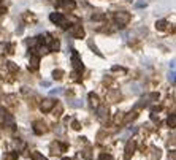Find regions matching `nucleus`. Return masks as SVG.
Segmentation results:
<instances>
[{
    "label": "nucleus",
    "mask_w": 176,
    "mask_h": 160,
    "mask_svg": "<svg viewBox=\"0 0 176 160\" xmlns=\"http://www.w3.org/2000/svg\"><path fill=\"white\" fill-rule=\"evenodd\" d=\"M148 5V2H144V0H141V2H137L135 3V6H137V8H143V6H146Z\"/></svg>",
    "instance_id": "obj_28"
},
{
    "label": "nucleus",
    "mask_w": 176,
    "mask_h": 160,
    "mask_svg": "<svg viewBox=\"0 0 176 160\" xmlns=\"http://www.w3.org/2000/svg\"><path fill=\"white\" fill-rule=\"evenodd\" d=\"M60 94H63L62 87H56V89H51L49 90V95H60Z\"/></svg>",
    "instance_id": "obj_19"
},
{
    "label": "nucleus",
    "mask_w": 176,
    "mask_h": 160,
    "mask_svg": "<svg viewBox=\"0 0 176 160\" xmlns=\"http://www.w3.org/2000/svg\"><path fill=\"white\" fill-rule=\"evenodd\" d=\"M133 152H135V141H128L127 144H126V160H130V157L133 155Z\"/></svg>",
    "instance_id": "obj_7"
},
{
    "label": "nucleus",
    "mask_w": 176,
    "mask_h": 160,
    "mask_svg": "<svg viewBox=\"0 0 176 160\" xmlns=\"http://www.w3.org/2000/svg\"><path fill=\"white\" fill-rule=\"evenodd\" d=\"M92 21H100V19H103V14L101 13H97V14H92Z\"/></svg>",
    "instance_id": "obj_25"
},
{
    "label": "nucleus",
    "mask_w": 176,
    "mask_h": 160,
    "mask_svg": "<svg viewBox=\"0 0 176 160\" xmlns=\"http://www.w3.org/2000/svg\"><path fill=\"white\" fill-rule=\"evenodd\" d=\"M128 87H130V92H132V94H141V86H140L138 83L128 84Z\"/></svg>",
    "instance_id": "obj_14"
},
{
    "label": "nucleus",
    "mask_w": 176,
    "mask_h": 160,
    "mask_svg": "<svg viewBox=\"0 0 176 160\" xmlns=\"http://www.w3.org/2000/svg\"><path fill=\"white\" fill-rule=\"evenodd\" d=\"M49 2H52L54 5H56V6H59L60 3H62V0H49Z\"/></svg>",
    "instance_id": "obj_37"
},
{
    "label": "nucleus",
    "mask_w": 176,
    "mask_h": 160,
    "mask_svg": "<svg viewBox=\"0 0 176 160\" xmlns=\"http://www.w3.org/2000/svg\"><path fill=\"white\" fill-rule=\"evenodd\" d=\"M3 13H6V8H5L3 5H0V16H2Z\"/></svg>",
    "instance_id": "obj_38"
},
{
    "label": "nucleus",
    "mask_w": 176,
    "mask_h": 160,
    "mask_svg": "<svg viewBox=\"0 0 176 160\" xmlns=\"http://www.w3.org/2000/svg\"><path fill=\"white\" fill-rule=\"evenodd\" d=\"M87 45H89V48H90V49H92V51H94V52H95V54H99V56H101V52H100L99 49H97L95 43H94L92 40H89V41H87Z\"/></svg>",
    "instance_id": "obj_17"
},
{
    "label": "nucleus",
    "mask_w": 176,
    "mask_h": 160,
    "mask_svg": "<svg viewBox=\"0 0 176 160\" xmlns=\"http://www.w3.org/2000/svg\"><path fill=\"white\" fill-rule=\"evenodd\" d=\"M60 5H63V8H65V10L72 11V10H75L76 3L73 2V0H62V3H60Z\"/></svg>",
    "instance_id": "obj_12"
},
{
    "label": "nucleus",
    "mask_w": 176,
    "mask_h": 160,
    "mask_svg": "<svg viewBox=\"0 0 176 160\" xmlns=\"http://www.w3.org/2000/svg\"><path fill=\"white\" fill-rule=\"evenodd\" d=\"M3 121H5L6 124H11V122H13V117H11V116H10V114H5V117H3Z\"/></svg>",
    "instance_id": "obj_29"
},
{
    "label": "nucleus",
    "mask_w": 176,
    "mask_h": 160,
    "mask_svg": "<svg viewBox=\"0 0 176 160\" xmlns=\"http://www.w3.org/2000/svg\"><path fill=\"white\" fill-rule=\"evenodd\" d=\"M128 135H130V132H127V133H124L122 137H121V139H124V141H126V139L128 138Z\"/></svg>",
    "instance_id": "obj_39"
},
{
    "label": "nucleus",
    "mask_w": 176,
    "mask_h": 160,
    "mask_svg": "<svg viewBox=\"0 0 176 160\" xmlns=\"http://www.w3.org/2000/svg\"><path fill=\"white\" fill-rule=\"evenodd\" d=\"M168 79H170V83H171V84H175V70H173V68H171L170 74H168Z\"/></svg>",
    "instance_id": "obj_26"
},
{
    "label": "nucleus",
    "mask_w": 176,
    "mask_h": 160,
    "mask_svg": "<svg viewBox=\"0 0 176 160\" xmlns=\"http://www.w3.org/2000/svg\"><path fill=\"white\" fill-rule=\"evenodd\" d=\"M46 124L45 122H41V121H35L33 122V132H35L37 135H43V133H46Z\"/></svg>",
    "instance_id": "obj_4"
},
{
    "label": "nucleus",
    "mask_w": 176,
    "mask_h": 160,
    "mask_svg": "<svg viewBox=\"0 0 176 160\" xmlns=\"http://www.w3.org/2000/svg\"><path fill=\"white\" fill-rule=\"evenodd\" d=\"M38 67H40L38 56H32V57H30V62H29V68L30 70H38Z\"/></svg>",
    "instance_id": "obj_11"
},
{
    "label": "nucleus",
    "mask_w": 176,
    "mask_h": 160,
    "mask_svg": "<svg viewBox=\"0 0 176 160\" xmlns=\"http://www.w3.org/2000/svg\"><path fill=\"white\" fill-rule=\"evenodd\" d=\"M137 116H138L137 113H130V114L126 117V122H130V121H133V119H137Z\"/></svg>",
    "instance_id": "obj_24"
},
{
    "label": "nucleus",
    "mask_w": 176,
    "mask_h": 160,
    "mask_svg": "<svg viewBox=\"0 0 176 160\" xmlns=\"http://www.w3.org/2000/svg\"><path fill=\"white\" fill-rule=\"evenodd\" d=\"M70 33H72L75 38H83L84 37V29L81 26H78V24H75V26H72V29H70Z\"/></svg>",
    "instance_id": "obj_6"
},
{
    "label": "nucleus",
    "mask_w": 176,
    "mask_h": 160,
    "mask_svg": "<svg viewBox=\"0 0 176 160\" xmlns=\"http://www.w3.org/2000/svg\"><path fill=\"white\" fill-rule=\"evenodd\" d=\"M49 19H51V22L57 24V26L63 27V29L67 27V21H65V18H63L62 13H51V14H49Z\"/></svg>",
    "instance_id": "obj_2"
},
{
    "label": "nucleus",
    "mask_w": 176,
    "mask_h": 160,
    "mask_svg": "<svg viewBox=\"0 0 176 160\" xmlns=\"http://www.w3.org/2000/svg\"><path fill=\"white\" fill-rule=\"evenodd\" d=\"M168 125H170L171 128L176 127V116L175 114H170V117H168Z\"/></svg>",
    "instance_id": "obj_18"
},
{
    "label": "nucleus",
    "mask_w": 176,
    "mask_h": 160,
    "mask_svg": "<svg viewBox=\"0 0 176 160\" xmlns=\"http://www.w3.org/2000/svg\"><path fill=\"white\" fill-rule=\"evenodd\" d=\"M119 97H121V94H119V92H113V94H111V98H113V101L116 100V98H119Z\"/></svg>",
    "instance_id": "obj_34"
},
{
    "label": "nucleus",
    "mask_w": 176,
    "mask_h": 160,
    "mask_svg": "<svg viewBox=\"0 0 176 160\" xmlns=\"http://www.w3.org/2000/svg\"><path fill=\"white\" fill-rule=\"evenodd\" d=\"M63 160H70V159H63Z\"/></svg>",
    "instance_id": "obj_42"
},
{
    "label": "nucleus",
    "mask_w": 176,
    "mask_h": 160,
    "mask_svg": "<svg viewBox=\"0 0 176 160\" xmlns=\"http://www.w3.org/2000/svg\"><path fill=\"white\" fill-rule=\"evenodd\" d=\"M100 160H113V157H111L110 154H101L100 155Z\"/></svg>",
    "instance_id": "obj_30"
},
{
    "label": "nucleus",
    "mask_w": 176,
    "mask_h": 160,
    "mask_svg": "<svg viewBox=\"0 0 176 160\" xmlns=\"http://www.w3.org/2000/svg\"><path fill=\"white\" fill-rule=\"evenodd\" d=\"M151 119H152V121H159V116H155V114H151Z\"/></svg>",
    "instance_id": "obj_41"
},
{
    "label": "nucleus",
    "mask_w": 176,
    "mask_h": 160,
    "mask_svg": "<svg viewBox=\"0 0 176 160\" xmlns=\"http://www.w3.org/2000/svg\"><path fill=\"white\" fill-rule=\"evenodd\" d=\"M68 105H70L72 108H83V106H84V101L81 100V98H73V100L68 101Z\"/></svg>",
    "instance_id": "obj_13"
},
{
    "label": "nucleus",
    "mask_w": 176,
    "mask_h": 160,
    "mask_svg": "<svg viewBox=\"0 0 176 160\" xmlns=\"http://www.w3.org/2000/svg\"><path fill=\"white\" fill-rule=\"evenodd\" d=\"M111 70H113V71H122V73H126V68H122V67H117V65H114Z\"/></svg>",
    "instance_id": "obj_32"
},
{
    "label": "nucleus",
    "mask_w": 176,
    "mask_h": 160,
    "mask_svg": "<svg viewBox=\"0 0 176 160\" xmlns=\"http://www.w3.org/2000/svg\"><path fill=\"white\" fill-rule=\"evenodd\" d=\"M32 160H46L43 157V154H40V152H32Z\"/></svg>",
    "instance_id": "obj_20"
},
{
    "label": "nucleus",
    "mask_w": 176,
    "mask_h": 160,
    "mask_svg": "<svg viewBox=\"0 0 176 160\" xmlns=\"http://www.w3.org/2000/svg\"><path fill=\"white\" fill-rule=\"evenodd\" d=\"M72 63H73V67L78 70V71H83L84 70V67H83V62H81V59H79V56H78V52L76 51H73V56H72Z\"/></svg>",
    "instance_id": "obj_5"
},
{
    "label": "nucleus",
    "mask_w": 176,
    "mask_h": 160,
    "mask_svg": "<svg viewBox=\"0 0 176 160\" xmlns=\"http://www.w3.org/2000/svg\"><path fill=\"white\" fill-rule=\"evenodd\" d=\"M72 127H73V128H75V130H79V128H81V125H79V122H78V121H73V124H72Z\"/></svg>",
    "instance_id": "obj_33"
},
{
    "label": "nucleus",
    "mask_w": 176,
    "mask_h": 160,
    "mask_svg": "<svg viewBox=\"0 0 176 160\" xmlns=\"http://www.w3.org/2000/svg\"><path fill=\"white\" fill-rule=\"evenodd\" d=\"M144 106H146V100H140L133 108H135V110H141V108H144Z\"/></svg>",
    "instance_id": "obj_21"
},
{
    "label": "nucleus",
    "mask_w": 176,
    "mask_h": 160,
    "mask_svg": "<svg viewBox=\"0 0 176 160\" xmlns=\"http://www.w3.org/2000/svg\"><path fill=\"white\" fill-rule=\"evenodd\" d=\"M89 100H90V105L92 106H99V97H97L95 94H89Z\"/></svg>",
    "instance_id": "obj_15"
},
{
    "label": "nucleus",
    "mask_w": 176,
    "mask_h": 160,
    "mask_svg": "<svg viewBox=\"0 0 176 160\" xmlns=\"http://www.w3.org/2000/svg\"><path fill=\"white\" fill-rule=\"evenodd\" d=\"M54 105H56V101L54 100H51V98H45V100L41 101V105H40V108H41L43 113H49V111L54 108Z\"/></svg>",
    "instance_id": "obj_3"
},
{
    "label": "nucleus",
    "mask_w": 176,
    "mask_h": 160,
    "mask_svg": "<svg viewBox=\"0 0 176 160\" xmlns=\"http://www.w3.org/2000/svg\"><path fill=\"white\" fill-rule=\"evenodd\" d=\"M97 117H99L100 121H105V119L108 117V110H106V106H97Z\"/></svg>",
    "instance_id": "obj_10"
},
{
    "label": "nucleus",
    "mask_w": 176,
    "mask_h": 160,
    "mask_svg": "<svg viewBox=\"0 0 176 160\" xmlns=\"http://www.w3.org/2000/svg\"><path fill=\"white\" fill-rule=\"evenodd\" d=\"M121 121H122V113H121V111H119V113H117V116H116V117H114V124H119Z\"/></svg>",
    "instance_id": "obj_27"
},
{
    "label": "nucleus",
    "mask_w": 176,
    "mask_h": 160,
    "mask_svg": "<svg viewBox=\"0 0 176 160\" xmlns=\"http://www.w3.org/2000/svg\"><path fill=\"white\" fill-rule=\"evenodd\" d=\"M49 149H51V154H62L65 146H62L60 143H52V144L49 146Z\"/></svg>",
    "instance_id": "obj_9"
},
{
    "label": "nucleus",
    "mask_w": 176,
    "mask_h": 160,
    "mask_svg": "<svg viewBox=\"0 0 176 160\" xmlns=\"http://www.w3.org/2000/svg\"><path fill=\"white\" fill-rule=\"evenodd\" d=\"M41 86L43 87H49L51 86V81H41Z\"/></svg>",
    "instance_id": "obj_35"
},
{
    "label": "nucleus",
    "mask_w": 176,
    "mask_h": 160,
    "mask_svg": "<svg viewBox=\"0 0 176 160\" xmlns=\"http://www.w3.org/2000/svg\"><path fill=\"white\" fill-rule=\"evenodd\" d=\"M157 98H159V94H155V92H152V94L149 95V100H151V101H155Z\"/></svg>",
    "instance_id": "obj_31"
},
{
    "label": "nucleus",
    "mask_w": 176,
    "mask_h": 160,
    "mask_svg": "<svg viewBox=\"0 0 176 160\" xmlns=\"http://www.w3.org/2000/svg\"><path fill=\"white\" fill-rule=\"evenodd\" d=\"M6 67H8V70L13 71V73H14V71H18V67L14 65V62H8V63H6Z\"/></svg>",
    "instance_id": "obj_23"
},
{
    "label": "nucleus",
    "mask_w": 176,
    "mask_h": 160,
    "mask_svg": "<svg viewBox=\"0 0 176 160\" xmlns=\"http://www.w3.org/2000/svg\"><path fill=\"white\" fill-rule=\"evenodd\" d=\"M48 41H49V48H48L49 51H59V48H60L59 40H57V38H52L51 35H48Z\"/></svg>",
    "instance_id": "obj_8"
},
{
    "label": "nucleus",
    "mask_w": 176,
    "mask_h": 160,
    "mask_svg": "<svg viewBox=\"0 0 176 160\" xmlns=\"http://www.w3.org/2000/svg\"><path fill=\"white\" fill-rule=\"evenodd\" d=\"M114 19H116V24L119 27H124L130 22V14H128L127 11H119V13L114 14Z\"/></svg>",
    "instance_id": "obj_1"
},
{
    "label": "nucleus",
    "mask_w": 176,
    "mask_h": 160,
    "mask_svg": "<svg viewBox=\"0 0 176 160\" xmlns=\"http://www.w3.org/2000/svg\"><path fill=\"white\" fill-rule=\"evenodd\" d=\"M167 26H168V24H167V21H164V19L155 22V29H157V30H165V29H167Z\"/></svg>",
    "instance_id": "obj_16"
},
{
    "label": "nucleus",
    "mask_w": 176,
    "mask_h": 160,
    "mask_svg": "<svg viewBox=\"0 0 176 160\" xmlns=\"http://www.w3.org/2000/svg\"><path fill=\"white\" fill-rule=\"evenodd\" d=\"M57 133H59V135H62V133H63V128H62V125H59V127H57Z\"/></svg>",
    "instance_id": "obj_40"
},
{
    "label": "nucleus",
    "mask_w": 176,
    "mask_h": 160,
    "mask_svg": "<svg viewBox=\"0 0 176 160\" xmlns=\"http://www.w3.org/2000/svg\"><path fill=\"white\" fill-rule=\"evenodd\" d=\"M52 76H54V79H60V78L63 76V71H62V70H56V71L52 73Z\"/></svg>",
    "instance_id": "obj_22"
},
{
    "label": "nucleus",
    "mask_w": 176,
    "mask_h": 160,
    "mask_svg": "<svg viewBox=\"0 0 176 160\" xmlns=\"http://www.w3.org/2000/svg\"><path fill=\"white\" fill-rule=\"evenodd\" d=\"M168 159H170V160H176V155H175V151H171V152H170V155H168Z\"/></svg>",
    "instance_id": "obj_36"
}]
</instances>
